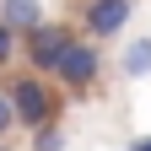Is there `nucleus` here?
Listing matches in <instances>:
<instances>
[{
  "label": "nucleus",
  "instance_id": "f257e3e1",
  "mask_svg": "<svg viewBox=\"0 0 151 151\" xmlns=\"http://www.w3.org/2000/svg\"><path fill=\"white\" fill-rule=\"evenodd\" d=\"M6 92H11V108H16V119H22V129H43V124L60 119V92L49 86V76H43V70L16 76Z\"/></svg>",
  "mask_w": 151,
  "mask_h": 151
},
{
  "label": "nucleus",
  "instance_id": "f03ea898",
  "mask_svg": "<svg viewBox=\"0 0 151 151\" xmlns=\"http://www.w3.org/2000/svg\"><path fill=\"white\" fill-rule=\"evenodd\" d=\"M54 81H60L70 97H92L97 81H103V49H97V38H76L65 49L60 70H54Z\"/></svg>",
  "mask_w": 151,
  "mask_h": 151
},
{
  "label": "nucleus",
  "instance_id": "7ed1b4c3",
  "mask_svg": "<svg viewBox=\"0 0 151 151\" xmlns=\"http://www.w3.org/2000/svg\"><path fill=\"white\" fill-rule=\"evenodd\" d=\"M76 43V32L65 27V22H43L38 32H27L22 38V54H27V65L32 70H43V76H54L60 70V60H65V49Z\"/></svg>",
  "mask_w": 151,
  "mask_h": 151
},
{
  "label": "nucleus",
  "instance_id": "20e7f679",
  "mask_svg": "<svg viewBox=\"0 0 151 151\" xmlns=\"http://www.w3.org/2000/svg\"><path fill=\"white\" fill-rule=\"evenodd\" d=\"M129 0H86L81 6V27H86V38H97V43H108V38H119L124 27H129Z\"/></svg>",
  "mask_w": 151,
  "mask_h": 151
},
{
  "label": "nucleus",
  "instance_id": "39448f33",
  "mask_svg": "<svg viewBox=\"0 0 151 151\" xmlns=\"http://www.w3.org/2000/svg\"><path fill=\"white\" fill-rule=\"evenodd\" d=\"M0 22L27 38V32L43 27V6H38V0H0Z\"/></svg>",
  "mask_w": 151,
  "mask_h": 151
},
{
  "label": "nucleus",
  "instance_id": "423d86ee",
  "mask_svg": "<svg viewBox=\"0 0 151 151\" xmlns=\"http://www.w3.org/2000/svg\"><path fill=\"white\" fill-rule=\"evenodd\" d=\"M119 70L129 76V81H140V76H151V38H135V43L124 49V60H119Z\"/></svg>",
  "mask_w": 151,
  "mask_h": 151
},
{
  "label": "nucleus",
  "instance_id": "0eeeda50",
  "mask_svg": "<svg viewBox=\"0 0 151 151\" xmlns=\"http://www.w3.org/2000/svg\"><path fill=\"white\" fill-rule=\"evenodd\" d=\"M32 151H65V124L54 119L43 129H32Z\"/></svg>",
  "mask_w": 151,
  "mask_h": 151
},
{
  "label": "nucleus",
  "instance_id": "6e6552de",
  "mask_svg": "<svg viewBox=\"0 0 151 151\" xmlns=\"http://www.w3.org/2000/svg\"><path fill=\"white\" fill-rule=\"evenodd\" d=\"M11 129H22V119H16V108H11V92L0 86V140H6Z\"/></svg>",
  "mask_w": 151,
  "mask_h": 151
},
{
  "label": "nucleus",
  "instance_id": "1a4fd4ad",
  "mask_svg": "<svg viewBox=\"0 0 151 151\" xmlns=\"http://www.w3.org/2000/svg\"><path fill=\"white\" fill-rule=\"evenodd\" d=\"M16 54H22V32H11L6 22H0V65H11Z\"/></svg>",
  "mask_w": 151,
  "mask_h": 151
},
{
  "label": "nucleus",
  "instance_id": "9d476101",
  "mask_svg": "<svg viewBox=\"0 0 151 151\" xmlns=\"http://www.w3.org/2000/svg\"><path fill=\"white\" fill-rule=\"evenodd\" d=\"M129 151H151V135H140V140H129Z\"/></svg>",
  "mask_w": 151,
  "mask_h": 151
},
{
  "label": "nucleus",
  "instance_id": "9b49d317",
  "mask_svg": "<svg viewBox=\"0 0 151 151\" xmlns=\"http://www.w3.org/2000/svg\"><path fill=\"white\" fill-rule=\"evenodd\" d=\"M0 151H6V140H0Z\"/></svg>",
  "mask_w": 151,
  "mask_h": 151
}]
</instances>
